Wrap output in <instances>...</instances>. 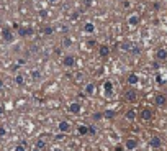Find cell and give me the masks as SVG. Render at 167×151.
<instances>
[{"label":"cell","mask_w":167,"mask_h":151,"mask_svg":"<svg viewBox=\"0 0 167 151\" xmlns=\"http://www.w3.org/2000/svg\"><path fill=\"white\" fill-rule=\"evenodd\" d=\"M18 35L23 36V38H25V36H31V35H35V30H33L31 26H20V28H18Z\"/></svg>","instance_id":"cell-1"},{"label":"cell","mask_w":167,"mask_h":151,"mask_svg":"<svg viewBox=\"0 0 167 151\" xmlns=\"http://www.w3.org/2000/svg\"><path fill=\"white\" fill-rule=\"evenodd\" d=\"M121 49H123V51H133V53H138V51H139V48H138V46H134L131 41H125V43H121Z\"/></svg>","instance_id":"cell-2"},{"label":"cell","mask_w":167,"mask_h":151,"mask_svg":"<svg viewBox=\"0 0 167 151\" xmlns=\"http://www.w3.org/2000/svg\"><path fill=\"white\" fill-rule=\"evenodd\" d=\"M2 36H3V40H5L7 43H12V41H13V33H12V30L8 26H5V28L2 30Z\"/></svg>","instance_id":"cell-3"},{"label":"cell","mask_w":167,"mask_h":151,"mask_svg":"<svg viewBox=\"0 0 167 151\" xmlns=\"http://www.w3.org/2000/svg\"><path fill=\"white\" fill-rule=\"evenodd\" d=\"M62 64L66 66V67H74V66H76V58H74V56H64Z\"/></svg>","instance_id":"cell-4"},{"label":"cell","mask_w":167,"mask_h":151,"mask_svg":"<svg viewBox=\"0 0 167 151\" xmlns=\"http://www.w3.org/2000/svg\"><path fill=\"white\" fill-rule=\"evenodd\" d=\"M103 91H105L106 97H110L111 94H113V84H111V81H105V82H103Z\"/></svg>","instance_id":"cell-5"},{"label":"cell","mask_w":167,"mask_h":151,"mask_svg":"<svg viewBox=\"0 0 167 151\" xmlns=\"http://www.w3.org/2000/svg\"><path fill=\"white\" fill-rule=\"evenodd\" d=\"M139 117H141V120H144V121H149L152 118V112L149 110V108H142L141 110V113H139Z\"/></svg>","instance_id":"cell-6"},{"label":"cell","mask_w":167,"mask_h":151,"mask_svg":"<svg viewBox=\"0 0 167 151\" xmlns=\"http://www.w3.org/2000/svg\"><path fill=\"white\" fill-rule=\"evenodd\" d=\"M57 130L61 131V133H67V131L71 130V125H69V123H67V121H59V123H57Z\"/></svg>","instance_id":"cell-7"},{"label":"cell","mask_w":167,"mask_h":151,"mask_svg":"<svg viewBox=\"0 0 167 151\" xmlns=\"http://www.w3.org/2000/svg\"><path fill=\"white\" fill-rule=\"evenodd\" d=\"M139 21H141V18H139V15H136V13L130 15V18H128V23H130V26H136Z\"/></svg>","instance_id":"cell-8"},{"label":"cell","mask_w":167,"mask_h":151,"mask_svg":"<svg viewBox=\"0 0 167 151\" xmlns=\"http://www.w3.org/2000/svg\"><path fill=\"white\" fill-rule=\"evenodd\" d=\"M69 112L74 113V115H77V113L80 112V104H79V102H72L71 105H69Z\"/></svg>","instance_id":"cell-9"},{"label":"cell","mask_w":167,"mask_h":151,"mask_svg":"<svg viewBox=\"0 0 167 151\" xmlns=\"http://www.w3.org/2000/svg\"><path fill=\"white\" fill-rule=\"evenodd\" d=\"M156 58L159 61H164V59H167V51L164 49V48H161V49H157V53H156Z\"/></svg>","instance_id":"cell-10"},{"label":"cell","mask_w":167,"mask_h":151,"mask_svg":"<svg viewBox=\"0 0 167 151\" xmlns=\"http://www.w3.org/2000/svg\"><path fill=\"white\" fill-rule=\"evenodd\" d=\"M125 146H126L128 150H134V148L138 146V141H136V140H133V138H128L126 143H125Z\"/></svg>","instance_id":"cell-11"},{"label":"cell","mask_w":167,"mask_h":151,"mask_svg":"<svg viewBox=\"0 0 167 151\" xmlns=\"http://www.w3.org/2000/svg\"><path fill=\"white\" fill-rule=\"evenodd\" d=\"M77 131H79V135H87V133H90V126L79 125V126H77Z\"/></svg>","instance_id":"cell-12"},{"label":"cell","mask_w":167,"mask_h":151,"mask_svg":"<svg viewBox=\"0 0 167 151\" xmlns=\"http://www.w3.org/2000/svg\"><path fill=\"white\" fill-rule=\"evenodd\" d=\"M84 31H85V33H93V31H95V25H93L92 21H87L85 25H84Z\"/></svg>","instance_id":"cell-13"},{"label":"cell","mask_w":167,"mask_h":151,"mask_svg":"<svg viewBox=\"0 0 167 151\" xmlns=\"http://www.w3.org/2000/svg\"><path fill=\"white\" fill-rule=\"evenodd\" d=\"M84 92H85L87 95H92V94H93V92H95V84H87L85 86V89H84Z\"/></svg>","instance_id":"cell-14"},{"label":"cell","mask_w":167,"mask_h":151,"mask_svg":"<svg viewBox=\"0 0 167 151\" xmlns=\"http://www.w3.org/2000/svg\"><path fill=\"white\" fill-rule=\"evenodd\" d=\"M138 81H139V79H138L136 74H130V76H128V84H130V86H136Z\"/></svg>","instance_id":"cell-15"},{"label":"cell","mask_w":167,"mask_h":151,"mask_svg":"<svg viewBox=\"0 0 167 151\" xmlns=\"http://www.w3.org/2000/svg\"><path fill=\"white\" fill-rule=\"evenodd\" d=\"M167 99L162 94H159V95H156V105H166Z\"/></svg>","instance_id":"cell-16"},{"label":"cell","mask_w":167,"mask_h":151,"mask_svg":"<svg viewBox=\"0 0 167 151\" xmlns=\"http://www.w3.org/2000/svg\"><path fill=\"white\" fill-rule=\"evenodd\" d=\"M15 84L23 86V84H25V76H23V74H16L15 76Z\"/></svg>","instance_id":"cell-17"},{"label":"cell","mask_w":167,"mask_h":151,"mask_svg":"<svg viewBox=\"0 0 167 151\" xmlns=\"http://www.w3.org/2000/svg\"><path fill=\"white\" fill-rule=\"evenodd\" d=\"M151 146H152V148H159V146H161V138L154 136V138L151 140Z\"/></svg>","instance_id":"cell-18"},{"label":"cell","mask_w":167,"mask_h":151,"mask_svg":"<svg viewBox=\"0 0 167 151\" xmlns=\"http://www.w3.org/2000/svg\"><path fill=\"white\" fill-rule=\"evenodd\" d=\"M115 115H117V113H115L113 110H105V112H103V118H110V120H111Z\"/></svg>","instance_id":"cell-19"},{"label":"cell","mask_w":167,"mask_h":151,"mask_svg":"<svg viewBox=\"0 0 167 151\" xmlns=\"http://www.w3.org/2000/svg\"><path fill=\"white\" fill-rule=\"evenodd\" d=\"M46 148V141L44 140H38L36 141V150H44Z\"/></svg>","instance_id":"cell-20"},{"label":"cell","mask_w":167,"mask_h":151,"mask_svg":"<svg viewBox=\"0 0 167 151\" xmlns=\"http://www.w3.org/2000/svg\"><path fill=\"white\" fill-rule=\"evenodd\" d=\"M126 99H128V100H131V102H134V100H136V94H134V91H130V92H126Z\"/></svg>","instance_id":"cell-21"},{"label":"cell","mask_w":167,"mask_h":151,"mask_svg":"<svg viewBox=\"0 0 167 151\" xmlns=\"http://www.w3.org/2000/svg\"><path fill=\"white\" fill-rule=\"evenodd\" d=\"M110 49H108V46H100V56H108Z\"/></svg>","instance_id":"cell-22"},{"label":"cell","mask_w":167,"mask_h":151,"mask_svg":"<svg viewBox=\"0 0 167 151\" xmlns=\"http://www.w3.org/2000/svg\"><path fill=\"white\" fill-rule=\"evenodd\" d=\"M134 117H136V112H134V110H128L126 112V118H128V120H134Z\"/></svg>","instance_id":"cell-23"},{"label":"cell","mask_w":167,"mask_h":151,"mask_svg":"<svg viewBox=\"0 0 167 151\" xmlns=\"http://www.w3.org/2000/svg\"><path fill=\"white\" fill-rule=\"evenodd\" d=\"M13 151H26V143H20V145H16Z\"/></svg>","instance_id":"cell-24"},{"label":"cell","mask_w":167,"mask_h":151,"mask_svg":"<svg viewBox=\"0 0 167 151\" xmlns=\"http://www.w3.org/2000/svg\"><path fill=\"white\" fill-rule=\"evenodd\" d=\"M52 26H46V28H43V33H44V35H51V33H52Z\"/></svg>","instance_id":"cell-25"},{"label":"cell","mask_w":167,"mask_h":151,"mask_svg":"<svg viewBox=\"0 0 167 151\" xmlns=\"http://www.w3.org/2000/svg\"><path fill=\"white\" fill-rule=\"evenodd\" d=\"M7 136V128L5 126H0V138H5Z\"/></svg>","instance_id":"cell-26"},{"label":"cell","mask_w":167,"mask_h":151,"mask_svg":"<svg viewBox=\"0 0 167 151\" xmlns=\"http://www.w3.org/2000/svg\"><path fill=\"white\" fill-rule=\"evenodd\" d=\"M31 76H33V79H40V71H33Z\"/></svg>","instance_id":"cell-27"},{"label":"cell","mask_w":167,"mask_h":151,"mask_svg":"<svg viewBox=\"0 0 167 151\" xmlns=\"http://www.w3.org/2000/svg\"><path fill=\"white\" fill-rule=\"evenodd\" d=\"M102 117H103V113H95V115H93V118H95V120H100Z\"/></svg>","instance_id":"cell-28"},{"label":"cell","mask_w":167,"mask_h":151,"mask_svg":"<svg viewBox=\"0 0 167 151\" xmlns=\"http://www.w3.org/2000/svg\"><path fill=\"white\" fill-rule=\"evenodd\" d=\"M2 87H3V81H2V79H0V89H2Z\"/></svg>","instance_id":"cell-29"},{"label":"cell","mask_w":167,"mask_h":151,"mask_svg":"<svg viewBox=\"0 0 167 151\" xmlns=\"http://www.w3.org/2000/svg\"><path fill=\"white\" fill-rule=\"evenodd\" d=\"M2 112H3V108H2V107H0V113H2Z\"/></svg>","instance_id":"cell-30"},{"label":"cell","mask_w":167,"mask_h":151,"mask_svg":"<svg viewBox=\"0 0 167 151\" xmlns=\"http://www.w3.org/2000/svg\"><path fill=\"white\" fill-rule=\"evenodd\" d=\"M49 2H52V3H54V2H57V0H49Z\"/></svg>","instance_id":"cell-31"}]
</instances>
